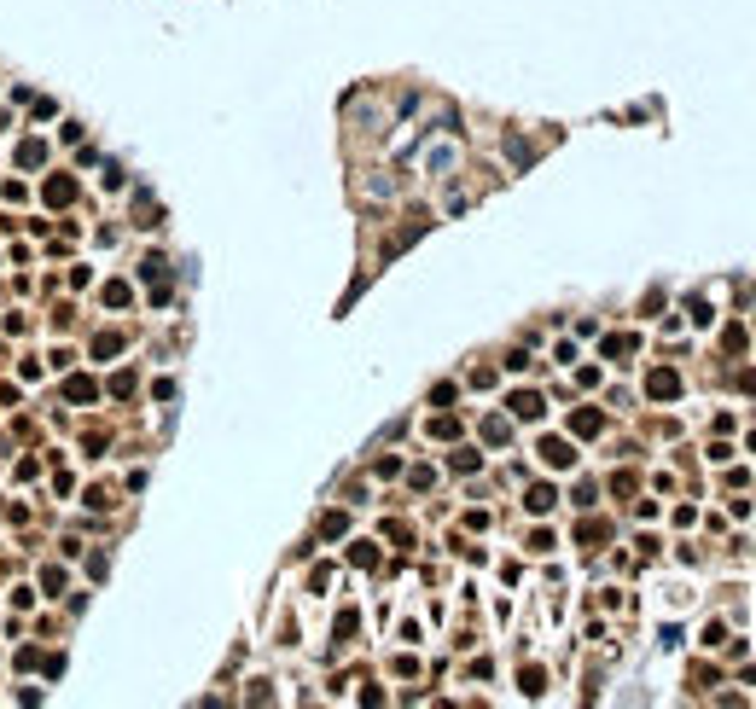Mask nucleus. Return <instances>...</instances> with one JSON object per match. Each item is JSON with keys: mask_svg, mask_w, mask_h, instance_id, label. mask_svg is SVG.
Masks as SVG:
<instances>
[{"mask_svg": "<svg viewBox=\"0 0 756 709\" xmlns=\"http://www.w3.org/2000/svg\"><path fill=\"white\" fill-rule=\"evenodd\" d=\"M646 395H657V401H669V395H681V378L669 372V367H657V372L646 378Z\"/></svg>", "mask_w": 756, "mask_h": 709, "instance_id": "f257e3e1", "label": "nucleus"}, {"mask_svg": "<svg viewBox=\"0 0 756 709\" xmlns=\"http://www.w3.org/2000/svg\"><path fill=\"white\" fill-rule=\"evenodd\" d=\"M541 459H547V465H558V471H565V465H570V459H576V454H570V442H558V436H547V442H541Z\"/></svg>", "mask_w": 756, "mask_h": 709, "instance_id": "f03ea898", "label": "nucleus"}, {"mask_svg": "<svg viewBox=\"0 0 756 709\" xmlns=\"http://www.w3.org/2000/svg\"><path fill=\"white\" fill-rule=\"evenodd\" d=\"M512 413H518V419H541V395H535V390H518V395H512Z\"/></svg>", "mask_w": 756, "mask_h": 709, "instance_id": "7ed1b4c3", "label": "nucleus"}, {"mask_svg": "<svg viewBox=\"0 0 756 709\" xmlns=\"http://www.w3.org/2000/svg\"><path fill=\"white\" fill-rule=\"evenodd\" d=\"M570 431H576V436H599V413H594V407H576V419H570Z\"/></svg>", "mask_w": 756, "mask_h": 709, "instance_id": "20e7f679", "label": "nucleus"}, {"mask_svg": "<svg viewBox=\"0 0 756 709\" xmlns=\"http://www.w3.org/2000/svg\"><path fill=\"white\" fill-rule=\"evenodd\" d=\"M553 500H558V494H553L547 483H535V488H530V512H547V506H553Z\"/></svg>", "mask_w": 756, "mask_h": 709, "instance_id": "39448f33", "label": "nucleus"}, {"mask_svg": "<svg viewBox=\"0 0 756 709\" xmlns=\"http://www.w3.org/2000/svg\"><path fill=\"white\" fill-rule=\"evenodd\" d=\"M448 465H454V471H478V454H471V448H459V454L448 459Z\"/></svg>", "mask_w": 756, "mask_h": 709, "instance_id": "423d86ee", "label": "nucleus"}, {"mask_svg": "<svg viewBox=\"0 0 756 709\" xmlns=\"http://www.w3.org/2000/svg\"><path fill=\"white\" fill-rule=\"evenodd\" d=\"M605 355H634V337H605Z\"/></svg>", "mask_w": 756, "mask_h": 709, "instance_id": "0eeeda50", "label": "nucleus"}]
</instances>
